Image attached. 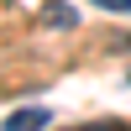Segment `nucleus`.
Segmentation results:
<instances>
[{"label": "nucleus", "mask_w": 131, "mask_h": 131, "mask_svg": "<svg viewBox=\"0 0 131 131\" xmlns=\"http://www.w3.org/2000/svg\"><path fill=\"white\" fill-rule=\"evenodd\" d=\"M47 126H52L47 105H21L16 115H5V131H47Z\"/></svg>", "instance_id": "f257e3e1"}, {"label": "nucleus", "mask_w": 131, "mask_h": 131, "mask_svg": "<svg viewBox=\"0 0 131 131\" xmlns=\"http://www.w3.org/2000/svg\"><path fill=\"white\" fill-rule=\"evenodd\" d=\"M42 21H47V26H63V31H73V26H79V16H73V5H58V0H52V5L42 10Z\"/></svg>", "instance_id": "f03ea898"}, {"label": "nucleus", "mask_w": 131, "mask_h": 131, "mask_svg": "<svg viewBox=\"0 0 131 131\" xmlns=\"http://www.w3.org/2000/svg\"><path fill=\"white\" fill-rule=\"evenodd\" d=\"M89 5H100V10H115V16H131V0H89Z\"/></svg>", "instance_id": "7ed1b4c3"}, {"label": "nucleus", "mask_w": 131, "mask_h": 131, "mask_svg": "<svg viewBox=\"0 0 131 131\" xmlns=\"http://www.w3.org/2000/svg\"><path fill=\"white\" fill-rule=\"evenodd\" d=\"M68 131H121L115 121H89V126H68Z\"/></svg>", "instance_id": "20e7f679"}, {"label": "nucleus", "mask_w": 131, "mask_h": 131, "mask_svg": "<svg viewBox=\"0 0 131 131\" xmlns=\"http://www.w3.org/2000/svg\"><path fill=\"white\" fill-rule=\"evenodd\" d=\"M126 84H131V73H126Z\"/></svg>", "instance_id": "39448f33"}]
</instances>
